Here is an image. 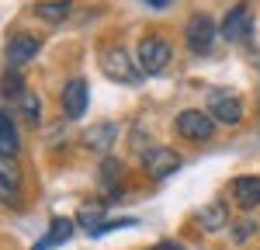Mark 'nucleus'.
I'll list each match as a JSON object with an SVG mask.
<instances>
[{"label": "nucleus", "instance_id": "nucleus-1", "mask_svg": "<svg viewBox=\"0 0 260 250\" xmlns=\"http://www.w3.org/2000/svg\"><path fill=\"white\" fill-rule=\"evenodd\" d=\"M174 129H177L180 139H187V143H208L215 136V118L208 111H198V108H184L174 118Z\"/></svg>", "mask_w": 260, "mask_h": 250}, {"label": "nucleus", "instance_id": "nucleus-2", "mask_svg": "<svg viewBox=\"0 0 260 250\" xmlns=\"http://www.w3.org/2000/svg\"><path fill=\"white\" fill-rule=\"evenodd\" d=\"M98 63H101L104 77H111V80H118V83H139V73H136V66L128 59V52L118 49V45H101Z\"/></svg>", "mask_w": 260, "mask_h": 250}, {"label": "nucleus", "instance_id": "nucleus-3", "mask_svg": "<svg viewBox=\"0 0 260 250\" xmlns=\"http://www.w3.org/2000/svg\"><path fill=\"white\" fill-rule=\"evenodd\" d=\"M136 56L146 73H163L174 59V49H170V39H163V35H146L136 49Z\"/></svg>", "mask_w": 260, "mask_h": 250}, {"label": "nucleus", "instance_id": "nucleus-4", "mask_svg": "<svg viewBox=\"0 0 260 250\" xmlns=\"http://www.w3.org/2000/svg\"><path fill=\"white\" fill-rule=\"evenodd\" d=\"M39 49H42L39 35H31V32H18V35H11L7 45H4V63H7L11 70H18V66H24V63L35 59Z\"/></svg>", "mask_w": 260, "mask_h": 250}, {"label": "nucleus", "instance_id": "nucleus-5", "mask_svg": "<svg viewBox=\"0 0 260 250\" xmlns=\"http://www.w3.org/2000/svg\"><path fill=\"white\" fill-rule=\"evenodd\" d=\"M215 35H219V28H215V21L208 18V14H194V18L187 21V28H184V39L191 45V52H198V56L212 52Z\"/></svg>", "mask_w": 260, "mask_h": 250}, {"label": "nucleus", "instance_id": "nucleus-6", "mask_svg": "<svg viewBox=\"0 0 260 250\" xmlns=\"http://www.w3.org/2000/svg\"><path fill=\"white\" fill-rule=\"evenodd\" d=\"M177 167H180V157L170 149V146H153V149L142 153V170H146L149 181H163V177H170Z\"/></svg>", "mask_w": 260, "mask_h": 250}, {"label": "nucleus", "instance_id": "nucleus-7", "mask_svg": "<svg viewBox=\"0 0 260 250\" xmlns=\"http://www.w3.org/2000/svg\"><path fill=\"white\" fill-rule=\"evenodd\" d=\"M222 35H225V42H250L253 39V11H250V4H236L225 14Z\"/></svg>", "mask_w": 260, "mask_h": 250}, {"label": "nucleus", "instance_id": "nucleus-8", "mask_svg": "<svg viewBox=\"0 0 260 250\" xmlns=\"http://www.w3.org/2000/svg\"><path fill=\"white\" fill-rule=\"evenodd\" d=\"M208 115L215 122H225V125H236L243 118V104L236 94H225V90H212L208 94Z\"/></svg>", "mask_w": 260, "mask_h": 250}, {"label": "nucleus", "instance_id": "nucleus-9", "mask_svg": "<svg viewBox=\"0 0 260 250\" xmlns=\"http://www.w3.org/2000/svg\"><path fill=\"white\" fill-rule=\"evenodd\" d=\"M87 98H90V87H87L83 77L66 80V87H62V111H66V118H83L87 115Z\"/></svg>", "mask_w": 260, "mask_h": 250}, {"label": "nucleus", "instance_id": "nucleus-10", "mask_svg": "<svg viewBox=\"0 0 260 250\" xmlns=\"http://www.w3.org/2000/svg\"><path fill=\"white\" fill-rule=\"evenodd\" d=\"M18 188H21V167L14 157L0 153V198L7 205H18Z\"/></svg>", "mask_w": 260, "mask_h": 250}, {"label": "nucleus", "instance_id": "nucleus-11", "mask_svg": "<svg viewBox=\"0 0 260 250\" xmlns=\"http://www.w3.org/2000/svg\"><path fill=\"white\" fill-rule=\"evenodd\" d=\"M233 198H236V205L243 208V212H253V208L260 205V177H236L233 181Z\"/></svg>", "mask_w": 260, "mask_h": 250}, {"label": "nucleus", "instance_id": "nucleus-12", "mask_svg": "<svg viewBox=\"0 0 260 250\" xmlns=\"http://www.w3.org/2000/svg\"><path fill=\"white\" fill-rule=\"evenodd\" d=\"M225 223H229V208H225V202L222 198H215V202H208V205L198 212V226L205 229V233H215V229H225Z\"/></svg>", "mask_w": 260, "mask_h": 250}, {"label": "nucleus", "instance_id": "nucleus-13", "mask_svg": "<svg viewBox=\"0 0 260 250\" xmlns=\"http://www.w3.org/2000/svg\"><path fill=\"white\" fill-rule=\"evenodd\" d=\"M0 153L4 157H18L21 153V136L18 129H14V118L0 108Z\"/></svg>", "mask_w": 260, "mask_h": 250}, {"label": "nucleus", "instance_id": "nucleus-14", "mask_svg": "<svg viewBox=\"0 0 260 250\" xmlns=\"http://www.w3.org/2000/svg\"><path fill=\"white\" fill-rule=\"evenodd\" d=\"M121 174H125V167L115 157H104L101 160V184H104L108 195H121Z\"/></svg>", "mask_w": 260, "mask_h": 250}, {"label": "nucleus", "instance_id": "nucleus-15", "mask_svg": "<svg viewBox=\"0 0 260 250\" xmlns=\"http://www.w3.org/2000/svg\"><path fill=\"white\" fill-rule=\"evenodd\" d=\"M115 132H118V125H111V122H101V125H94V129H87L83 132V143L90 146V149H108V143L115 139Z\"/></svg>", "mask_w": 260, "mask_h": 250}, {"label": "nucleus", "instance_id": "nucleus-16", "mask_svg": "<svg viewBox=\"0 0 260 250\" xmlns=\"http://www.w3.org/2000/svg\"><path fill=\"white\" fill-rule=\"evenodd\" d=\"M24 90H28V87H24V73H18V70H7V73L0 77V98H4V101L14 104L21 94H24Z\"/></svg>", "mask_w": 260, "mask_h": 250}, {"label": "nucleus", "instance_id": "nucleus-17", "mask_svg": "<svg viewBox=\"0 0 260 250\" xmlns=\"http://www.w3.org/2000/svg\"><path fill=\"white\" fill-rule=\"evenodd\" d=\"M35 18L42 21H66L70 18V0H42V4H35Z\"/></svg>", "mask_w": 260, "mask_h": 250}, {"label": "nucleus", "instance_id": "nucleus-18", "mask_svg": "<svg viewBox=\"0 0 260 250\" xmlns=\"http://www.w3.org/2000/svg\"><path fill=\"white\" fill-rule=\"evenodd\" d=\"M101 219H104V205H101V202H87V205H80V212H77V223H80L87 233H94V236H98V229L104 226Z\"/></svg>", "mask_w": 260, "mask_h": 250}, {"label": "nucleus", "instance_id": "nucleus-19", "mask_svg": "<svg viewBox=\"0 0 260 250\" xmlns=\"http://www.w3.org/2000/svg\"><path fill=\"white\" fill-rule=\"evenodd\" d=\"M14 104H18L21 118H24L28 125H35V122H39V115H42V104H39V94H35V90H24V94H21V98H18Z\"/></svg>", "mask_w": 260, "mask_h": 250}, {"label": "nucleus", "instance_id": "nucleus-20", "mask_svg": "<svg viewBox=\"0 0 260 250\" xmlns=\"http://www.w3.org/2000/svg\"><path fill=\"white\" fill-rule=\"evenodd\" d=\"M70 236H73V223H70V219H56L52 229H49V236H45V243L56 247V243H66Z\"/></svg>", "mask_w": 260, "mask_h": 250}, {"label": "nucleus", "instance_id": "nucleus-21", "mask_svg": "<svg viewBox=\"0 0 260 250\" xmlns=\"http://www.w3.org/2000/svg\"><path fill=\"white\" fill-rule=\"evenodd\" d=\"M253 233H257V223H253V219L233 223V243H246V240H250Z\"/></svg>", "mask_w": 260, "mask_h": 250}, {"label": "nucleus", "instance_id": "nucleus-22", "mask_svg": "<svg viewBox=\"0 0 260 250\" xmlns=\"http://www.w3.org/2000/svg\"><path fill=\"white\" fill-rule=\"evenodd\" d=\"M149 250H180L177 240H163V243H156V247H149Z\"/></svg>", "mask_w": 260, "mask_h": 250}, {"label": "nucleus", "instance_id": "nucleus-23", "mask_svg": "<svg viewBox=\"0 0 260 250\" xmlns=\"http://www.w3.org/2000/svg\"><path fill=\"white\" fill-rule=\"evenodd\" d=\"M149 7H167V4H174V0H146Z\"/></svg>", "mask_w": 260, "mask_h": 250}]
</instances>
